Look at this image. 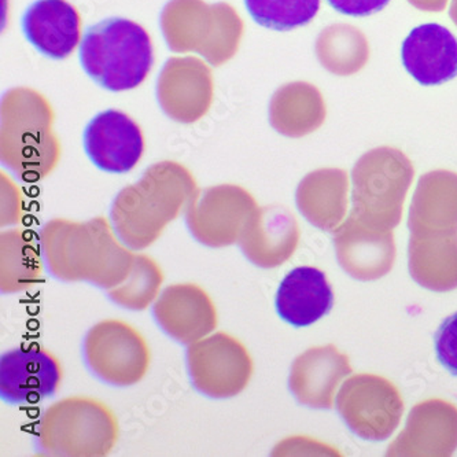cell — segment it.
Returning <instances> with one entry per match:
<instances>
[{
    "instance_id": "14",
    "label": "cell",
    "mask_w": 457,
    "mask_h": 457,
    "mask_svg": "<svg viewBox=\"0 0 457 457\" xmlns=\"http://www.w3.org/2000/svg\"><path fill=\"white\" fill-rule=\"evenodd\" d=\"M352 372L349 357L334 345L311 347L291 365L288 387L301 405L330 410L337 389Z\"/></svg>"
},
{
    "instance_id": "1",
    "label": "cell",
    "mask_w": 457,
    "mask_h": 457,
    "mask_svg": "<svg viewBox=\"0 0 457 457\" xmlns=\"http://www.w3.org/2000/svg\"><path fill=\"white\" fill-rule=\"evenodd\" d=\"M42 250L54 278L104 290L127 279L137 257L116 241L104 219L84 224L51 221L43 228Z\"/></svg>"
},
{
    "instance_id": "26",
    "label": "cell",
    "mask_w": 457,
    "mask_h": 457,
    "mask_svg": "<svg viewBox=\"0 0 457 457\" xmlns=\"http://www.w3.org/2000/svg\"><path fill=\"white\" fill-rule=\"evenodd\" d=\"M336 12L351 17H367L380 12L390 0H327Z\"/></svg>"
},
{
    "instance_id": "6",
    "label": "cell",
    "mask_w": 457,
    "mask_h": 457,
    "mask_svg": "<svg viewBox=\"0 0 457 457\" xmlns=\"http://www.w3.org/2000/svg\"><path fill=\"white\" fill-rule=\"evenodd\" d=\"M336 408L354 436L361 440L385 441L400 425L404 401L386 378L359 374L342 385Z\"/></svg>"
},
{
    "instance_id": "20",
    "label": "cell",
    "mask_w": 457,
    "mask_h": 457,
    "mask_svg": "<svg viewBox=\"0 0 457 457\" xmlns=\"http://www.w3.org/2000/svg\"><path fill=\"white\" fill-rule=\"evenodd\" d=\"M410 272L412 279L428 290L445 293L457 288V237H413Z\"/></svg>"
},
{
    "instance_id": "10",
    "label": "cell",
    "mask_w": 457,
    "mask_h": 457,
    "mask_svg": "<svg viewBox=\"0 0 457 457\" xmlns=\"http://www.w3.org/2000/svg\"><path fill=\"white\" fill-rule=\"evenodd\" d=\"M62 378L60 360L36 345L0 357V397L7 404H37L58 392Z\"/></svg>"
},
{
    "instance_id": "12",
    "label": "cell",
    "mask_w": 457,
    "mask_h": 457,
    "mask_svg": "<svg viewBox=\"0 0 457 457\" xmlns=\"http://www.w3.org/2000/svg\"><path fill=\"white\" fill-rule=\"evenodd\" d=\"M153 315L163 333L183 345L211 336L219 323L211 295L194 283L168 286L155 301Z\"/></svg>"
},
{
    "instance_id": "22",
    "label": "cell",
    "mask_w": 457,
    "mask_h": 457,
    "mask_svg": "<svg viewBox=\"0 0 457 457\" xmlns=\"http://www.w3.org/2000/svg\"><path fill=\"white\" fill-rule=\"evenodd\" d=\"M43 262L35 245L18 232L2 235L0 290L15 295L35 287L42 280Z\"/></svg>"
},
{
    "instance_id": "2",
    "label": "cell",
    "mask_w": 457,
    "mask_h": 457,
    "mask_svg": "<svg viewBox=\"0 0 457 457\" xmlns=\"http://www.w3.org/2000/svg\"><path fill=\"white\" fill-rule=\"evenodd\" d=\"M195 181L175 162L155 163L137 185L124 188L112 209L114 228L127 246L143 250L193 201Z\"/></svg>"
},
{
    "instance_id": "15",
    "label": "cell",
    "mask_w": 457,
    "mask_h": 457,
    "mask_svg": "<svg viewBox=\"0 0 457 457\" xmlns=\"http://www.w3.org/2000/svg\"><path fill=\"white\" fill-rule=\"evenodd\" d=\"M401 61L419 84L441 86L457 76V39L443 25H419L403 43Z\"/></svg>"
},
{
    "instance_id": "4",
    "label": "cell",
    "mask_w": 457,
    "mask_h": 457,
    "mask_svg": "<svg viewBox=\"0 0 457 457\" xmlns=\"http://www.w3.org/2000/svg\"><path fill=\"white\" fill-rule=\"evenodd\" d=\"M113 411L93 397H68L45 411L37 446L47 456L104 457L119 440Z\"/></svg>"
},
{
    "instance_id": "24",
    "label": "cell",
    "mask_w": 457,
    "mask_h": 457,
    "mask_svg": "<svg viewBox=\"0 0 457 457\" xmlns=\"http://www.w3.org/2000/svg\"><path fill=\"white\" fill-rule=\"evenodd\" d=\"M250 17L272 30H291L312 21L320 0H245Z\"/></svg>"
},
{
    "instance_id": "13",
    "label": "cell",
    "mask_w": 457,
    "mask_h": 457,
    "mask_svg": "<svg viewBox=\"0 0 457 457\" xmlns=\"http://www.w3.org/2000/svg\"><path fill=\"white\" fill-rule=\"evenodd\" d=\"M457 449V407L444 400L415 405L387 456L448 457Z\"/></svg>"
},
{
    "instance_id": "16",
    "label": "cell",
    "mask_w": 457,
    "mask_h": 457,
    "mask_svg": "<svg viewBox=\"0 0 457 457\" xmlns=\"http://www.w3.org/2000/svg\"><path fill=\"white\" fill-rule=\"evenodd\" d=\"M25 39L53 60L68 58L80 40V17L66 0H36L21 20Z\"/></svg>"
},
{
    "instance_id": "19",
    "label": "cell",
    "mask_w": 457,
    "mask_h": 457,
    "mask_svg": "<svg viewBox=\"0 0 457 457\" xmlns=\"http://www.w3.org/2000/svg\"><path fill=\"white\" fill-rule=\"evenodd\" d=\"M336 245L337 257L345 272L361 282L380 279L395 264L392 235L369 234L351 223L339 232Z\"/></svg>"
},
{
    "instance_id": "18",
    "label": "cell",
    "mask_w": 457,
    "mask_h": 457,
    "mask_svg": "<svg viewBox=\"0 0 457 457\" xmlns=\"http://www.w3.org/2000/svg\"><path fill=\"white\" fill-rule=\"evenodd\" d=\"M297 241V227L293 219L270 212L252 214L239 239L246 259L260 268L279 267L287 262Z\"/></svg>"
},
{
    "instance_id": "7",
    "label": "cell",
    "mask_w": 457,
    "mask_h": 457,
    "mask_svg": "<svg viewBox=\"0 0 457 457\" xmlns=\"http://www.w3.org/2000/svg\"><path fill=\"white\" fill-rule=\"evenodd\" d=\"M187 369L201 395L224 400L246 389L254 365L246 346L220 331L188 345Z\"/></svg>"
},
{
    "instance_id": "5",
    "label": "cell",
    "mask_w": 457,
    "mask_h": 457,
    "mask_svg": "<svg viewBox=\"0 0 457 457\" xmlns=\"http://www.w3.org/2000/svg\"><path fill=\"white\" fill-rule=\"evenodd\" d=\"M83 356L89 371L116 387L137 385L149 372L152 353L145 337L117 319L99 321L84 337Z\"/></svg>"
},
{
    "instance_id": "11",
    "label": "cell",
    "mask_w": 457,
    "mask_h": 457,
    "mask_svg": "<svg viewBox=\"0 0 457 457\" xmlns=\"http://www.w3.org/2000/svg\"><path fill=\"white\" fill-rule=\"evenodd\" d=\"M83 145L91 162L109 173L129 172L145 152V140L137 122L114 109L96 114L88 122Z\"/></svg>"
},
{
    "instance_id": "3",
    "label": "cell",
    "mask_w": 457,
    "mask_h": 457,
    "mask_svg": "<svg viewBox=\"0 0 457 457\" xmlns=\"http://www.w3.org/2000/svg\"><path fill=\"white\" fill-rule=\"evenodd\" d=\"M81 68L113 93L137 88L153 66L149 33L125 18H107L89 27L79 48Z\"/></svg>"
},
{
    "instance_id": "23",
    "label": "cell",
    "mask_w": 457,
    "mask_h": 457,
    "mask_svg": "<svg viewBox=\"0 0 457 457\" xmlns=\"http://www.w3.org/2000/svg\"><path fill=\"white\" fill-rule=\"evenodd\" d=\"M163 273L149 255L137 254L127 279L117 287L107 290L116 305L129 311H145L160 295Z\"/></svg>"
},
{
    "instance_id": "17",
    "label": "cell",
    "mask_w": 457,
    "mask_h": 457,
    "mask_svg": "<svg viewBox=\"0 0 457 457\" xmlns=\"http://www.w3.org/2000/svg\"><path fill=\"white\" fill-rule=\"evenodd\" d=\"M334 293L324 272L318 268L290 270L277 293V311L291 326L308 327L330 313Z\"/></svg>"
},
{
    "instance_id": "21",
    "label": "cell",
    "mask_w": 457,
    "mask_h": 457,
    "mask_svg": "<svg viewBox=\"0 0 457 457\" xmlns=\"http://www.w3.org/2000/svg\"><path fill=\"white\" fill-rule=\"evenodd\" d=\"M345 180L341 172L326 170L308 176L298 190V206L311 223L330 229L344 212Z\"/></svg>"
},
{
    "instance_id": "9",
    "label": "cell",
    "mask_w": 457,
    "mask_h": 457,
    "mask_svg": "<svg viewBox=\"0 0 457 457\" xmlns=\"http://www.w3.org/2000/svg\"><path fill=\"white\" fill-rule=\"evenodd\" d=\"M254 201L235 186L204 191L188 209L187 223L196 241L211 247H224L241 239L252 216Z\"/></svg>"
},
{
    "instance_id": "25",
    "label": "cell",
    "mask_w": 457,
    "mask_h": 457,
    "mask_svg": "<svg viewBox=\"0 0 457 457\" xmlns=\"http://www.w3.org/2000/svg\"><path fill=\"white\" fill-rule=\"evenodd\" d=\"M436 359L444 369L457 375V312L446 318L436 333Z\"/></svg>"
},
{
    "instance_id": "8",
    "label": "cell",
    "mask_w": 457,
    "mask_h": 457,
    "mask_svg": "<svg viewBox=\"0 0 457 457\" xmlns=\"http://www.w3.org/2000/svg\"><path fill=\"white\" fill-rule=\"evenodd\" d=\"M412 178L410 163L400 154L372 153L354 170V204L364 216L395 227Z\"/></svg>"
}]
</instances>
